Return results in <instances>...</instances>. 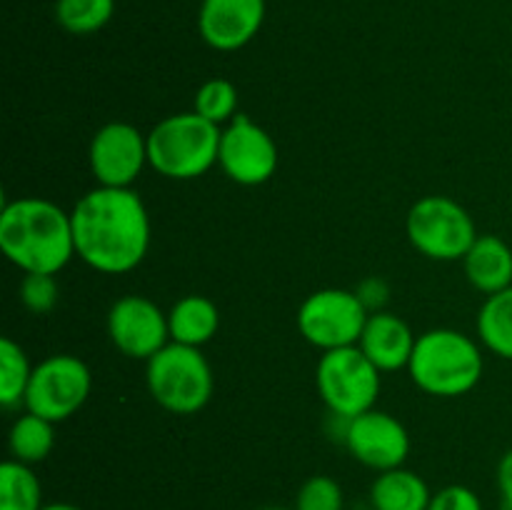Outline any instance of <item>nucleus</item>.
I'll list each match as a JSON object with an SVG mask.
<instances>
[{
	"mask_svg": "<svg viewBox=\"0 0 512 510\" xmlns=\"http://www.w3.org/2000/svg\"><path fill=\"white\" fill-rule=\"evenodd\" d=\"M70 223L75 255L98 273H128L148 255L150 215L133 188L98 185L75 203Z\"/></svg>",
	"mask_w": 512,
	"mask_h": 510,
	"instance_id": "f257e3e1",
	"label": "nucleus"
},
{
	"mask_svg": "<svg viewBox=\"0 0 512 510\" xmlns=\"http://www.w3.org/2000/svg\"><path fill=\"white\" fill-rule=\"evenodd\" d=\"M0 250L23 273L58 275L75 255L70 213L45 198H20L3 205Z\"/></svg>",
	"mask_w": 512,
	"mask_h": 510,
	"instance_id": "f03ea898",
	"label": "nucleus"
},
{
	"mask_svg": "<svg viewBox=\"0 0 512 510\" xmlns=\"http://www.w3.org/2000/svg\"><path fill=\"white\" fill-rule=\"evenodd\" d=\"M483 368L478 343L450 328H435L420 335L408 363L413 383L438 398L470 393L483 378Z\"/></svg>",
	"mask_w": 512,
	"mask_h": 510,
	"instance_id": "7ed1b4c3",
	"label": "nucleus"
},
{
	"mask_svg": "<svg viewBox=\"0 0 512 510\" xmlns=\"http://www.w3.org/2000/svg\"><path fill=\"white\" fill-rule=\"evenodd\" d=\"M223 128L195 110L160 120L148 133V163L170 180H195L208 173L220 155Z\"/></svg>",
	"mask_w": 512,
	"mask_h": 510,
	"instance_id": "20e7f679",
	"label": "nucleus"
},
{
	"mask_svg": "<svg viewBox=\"0 0 512 510\" xmlns=\"http://www.w3.org/2000/svg\"><path fill=\"white\" fill-rule=\"evenodd\" d=\"M145 380L155 403L175 415H193L213 398V368L200 348L170 340L163 350L145 360Z\"/></svg>",
	"mask_w": 512,
	"mask_h": 510,
	"instance_id": "39448f33",
	"label": "nucleus"
},
{
	"mask_svg": "<svg viewBox=\"0 0 512 510\" xmlns=\"http://www.w3.org/2000/svg\"><path fill=\"white\" fill-rule=\"evenodd\" d=\"M315 380L323 403L340 420L373 410L380 395V370L358 345L320 355Z\"/></svg>",
	"mask_w": 512,
	"mask_h": 510,
	"instance_id": "423d86ee",
	"label": "nucleus"
},
{
	"mask_svg": "<svg viewBox=\"0 0 512 510\" xmlns=\"http://www.w3.org/2000/svg\"><path fill=\"white\" fill-rule=\"evenodd\" d=\"M408 238L430 260H463L478 238L468 210L445 195H425L408 213Z\"/></svg>",
	"mask_w": 512,
	"mask_h": 510,
	"instance_id": "0eeeda50",
	"label": "nucleus"
},
{
	"mask_svg": "<svg viewBox=\"0 0 512 510\" xmlns=\"http://www.w3.org/2000/svg\"><path fill=\"white\" fill-rule=\"evenodd\" d=\"M370 313L358 293L340 288L315 290L298 310L300 335L323 353L358 345Z\"/></svg>",
	"mask_w": 512,
	"mask_h": 510,
	"instance_id": "6e6552de",
	"label": "nucleus"
},
{
	"mask_svg": "<svg viewBox=\"0 0 512 510\" xmlns=\"http://www.w3.org/2000/svg\"><path fill=\"white\" fill-rule=\"evenodd\" d=\"M90 388L93 375L83 360L68 353L50 355L33 368L23 405L28 413L60 423L83 408Z\"/></svg>",
	"mask_w": 512,
	"mask_h": 510,
	"instance_id": "1a4fd4ad",
	"label": "nucleus"
},
{
	"mask_svg": "<svg viewBox=\"0 0 512 510\" xmlns=\"http://www.w3.org/2000/svg\"><path fill=\"white\" fill-rule=\"evenodd\" d=\"M278 145L273 135L248 115L238 113L220 135L218 163L223 173L238 185H263L278 170Z\"/></svg>",
	"mask_w": 512,
	"mask_h": 510,
	"instance_id": "9d476101",
	"label": "nucleus"
},
{
	"mask_svg": "<svg viewBox=\"0 0 512 510\" xmlns=\"http://www.w3.org/2000/svg\"><path fill=\"white\" fill-rule=\"evenodd\" d=\"M343 443L358 463L385 473L403 468L410 453V435L395 415L383 410H368L345 420Z\"/></svg>",
	"mask_w": 512,
	"mask_h": 510,
	"instance_id": "9b49d317",
	"label": "nucleus"
},
{
	"mask_svg": "<svg viewBox=\"0 0 512 510\" xmlns=\"http://www.w3.org/2000/svg\"><path fill=\"white\" fill-rule=\"evenodd\" d=\"M90 170L103 188H130L148 163V135L130 123H108L90 140Z\"/></svg>",
	"mask_w": 512,
	"mask_h": 510,
	"instance_id": "f8f14e48",
	"label": "nucleus"
},
{
	"mask_svg": "<svg viewBox=\"0 0 512 510\" xmlns=\"http://www.w3.org/2000/svg\"><path fill=\"white\" fill-rule=\"evenodd\" d=\"M108 335L115 348L135 360H150L170 343L168 315L150 298L125 295L108 313Z\"/></svg>",
	"mask_w": 512,
	"mask_h": 510,
	"instance_id": "ddd939ff",
	"label": "nucleus"
},
{
	"mask_svg": "<svg viewBox=\"0 0 512 510\" xmlns=\"http://www.w3.org/2000/svg\"><path fill=\"white\" fill-rule=\"evenodd\" d=\"M265 0H203L198 13L200 38L215 50H240L260 33Z\"/></svg>",
	"mask_w": 512,
	"mask_h": 510,
	"instance_id": "4468645a",
	"label": "nucleus"
},
{
	"mask_svg": "<svg viewBox=\"0 0 512 510\" xmlns=\"http://www.w3.org/2000/svg\"><path fill=\"white\" fill-rule=\"evenodd\" d=\"M415 343H418V338H415L413 330L403 318L378 310V313H370L358 348L368 355L370 363L380 373H385V370L408 368Z\"/></svg>",
	"mask_w": 512,
	"mask_h": 510,
	"instance_id": "2eb2a0df",
	"label": "nucleus"
},
{
	"mask_svg": "<svg viewBox=\"0 0 512 510\" xmlns=\"http://www.w3.org/2000/svg\"><path fill=\"white\" fill-rule=\"evenodd\" d=\"M465 275L480 293L495 295L512 285V250L498 235H478L463 258Z\"/></svg>",
	"mask_w": 512,
	"mask_h": 510,
	"instance_id": "dca6fc26",
	"label": "nucleus"
},
{
	"mask_svg": "<svg viewBox=\"0 0 512 510\" xmlns=\"http://www.w3.org/2000/svg\"><path fill=\"white\" fill-rule=\"evenodd\" d=\"M170 340L190 348H203L220 328V310L205 295H185L168 313Z\"/></svg>",
	"mask_w": 512,
	"mask_h": 510,
	"instance_id": "f3484780",
	"label": "nucleus"
},
{
	"mask_svg": "<svg viewBox=\"0 0 512 510\" xmlns=\"http://www.w3.org/2000/svg\"><path fill=\"white\" fill-rule=\"evenodd\" d=\"M433 493L418 473L408 468L385 470L370 488L373 510H428Z\"/></svg>",
	"mask_w": 512,
	"mask_h": 510,
	"instance_id": "a211bd4d",
	"label": "nucleus"
},
{
	"mask_svg": "<svg viewBox=\"0 0 512 510\" xmlns=\"http://www.w3.org/2000/svg\"><path fill=\"white\" fill-rule=\"evenodd\" d=\"M478 335L490 353L512 360V285L488 295L478 313Z\"/></svg>",
	"mask_w": 512,
	"mask_h": 510,
	"instance_id": "6ab92c4d",
	"label": "nucleus"
},
{
	"mask_svg": "<svg viewBox=\"0 0 512 510\" xmlns=\"http://www.w3.org/2000/svg\"><path fill=\"white\" fill-rule=\"evenodd\" d=\"M55 423L40 418V415L25 413L13 423L8 435L10 455L25 465H35L50 455L55 445Z\"/></svg>",
	"mask_w": 512,
	"mask_h": 510,
	"instance_id": "aec40b11",
	"label": "nucleus"
},
{
	"mask_svg": "<svg viewBox=\"0 0 512 510\" xmlns=\"http://www.w3.org/2000/svg\"><path fill=\"white\" fill-rule=\"evenodd\" d=\"M0 510H43V488L30 465L20 460L0 465Z\"/></svg>",
	"mask_w": 512,
	"mask_h": 510,
	"instance_id": "412c9836",
	"label": "nucleus"
},
{
	"mask_svg": "<svg viewBox=\"0 0 512 510\" xmlns=\"http://www.w3.org/2000/svg\"><path fill=\"white\" fill-rule=\"evenodd\" d=\"M33 365L28 363V355L15 340H0V403L5 408H18L25 403V390H28Z\"/></svg>",
	"mask_w": 512,
	"mask_h": 510,
	"instance_id": "4be33fe9",
	"label": "nucleus"
},
{
	"mask_svg": "<svg viewBox=\"0 0 512 510\" xmlns=\"http://www.w3.org/2000/svg\"><path fill=\"white\" fill-rule=\"evenodd\" d=\"M115 13V0H58L55 18L60 28L73 35L98 33L110 23Z\"/></svg>",
	"mask_w": 512,
	"mask_h": 510,
	"instance_id": "5701e85b",
	"label": "nucleus"
},
{
	"mask_svg": "<svg viewBox=\"0 0 512 510\" xmlns=\"http://www.w3.org/2000/svg\"><path fill=\"white\" fill-rule=\"evenodd\" d=\"M195 113L203 115L210 123L225 125L238 115V88L225 78H213L203 83L195 93Z\"/></svg>",
	"mask_w": 512,
	"mask_h": 510,
	"instance_id": "b1692460",
	"label": "nucleus"
},
{
	"mask_svg": "<svg viewBox=\"0 0 512 510\" xmlns=\"http://www.w3.org/2000/svg\"><path fill=\"white\" fill-rule=\"evenodd\" d=\"M295 510H343V490L328 475H313L295 498Z\"/></svg>",
	"mask_w": 512,
	"mask_h": 510,
	"instance_id": "393cba45",
	"label": "nucleus"
},
{
	"mask_svg": "<svg viewBox=\"0 0 512 510\" xmlns=\"http://www.w3.org/2000/svg\"><path fill=\"white\" fill-rule=\"evenodd\" d=\"M58 280L50 273H25L20 283V300L35 315H45L58 305Z\"/></svg>",
	"mask_w": 512,
	"mask_h": 510,
	"instance_id": "a878e982",
	"label": "nucleus"
},
{
	"mask_svg": "<svg viewBox=\"0 0 512 510\" xmlns=\"http://www.w3.org/2000/svg\"><path fill=\"white\" fill-rule=\"evenodd\" d=\"M428 510H483V503L475 490L465 485H448L433 495Z\"/></svg>",
	"mask_w": 512,
	"mask_h": 510,
	"instance_id": "bb28decb",
	"label": "nucleus"
},
{
	"mask_svg": "<svg viewBox=\"0 0 512 510\" xmlns=\"http://www.w3.org/2000/svg\"><path fill=\"white\" fill-rule=\"evenodd\" d=\"M498 488L503 495L505 510H512V450L500 458L498 465Z\"/></svg>",
	"mask_w": 512,
	"mask_h": 510,
	"instance_id": "cd10ccee",
	"label": "nucleus"
},
{
	"mask_svg": "<svg viewBox=\"0 0 512 510\" xmlns=\"http://www.w3.org/2000/svg\"><path fill=\"white\" fill-rule=\"evenodd\" d=\"M43 510H80V508L70 503H50V505H43Z\"/></svg>",
	"mask_w": 512,
	"mask_h": 510,
	"instance_id": "c85d7f7f",
	"label": "nucleus"
},
{
	"mask_svg": "<svg viewBox=\"0 0 512 510\" xmlns=\"http://www.w3.org/2000/svg\"><path fill=\"white\" fill-rule=\"evenodd\" d=\"M263 510H290V508H263ZM295 510V508H293Z\"/></svg>",
	"mask_w": 512,
	"mask_h": 510,
	"instance_id": "c756f323",
	"label": "nucleus"
}]
</instances>
